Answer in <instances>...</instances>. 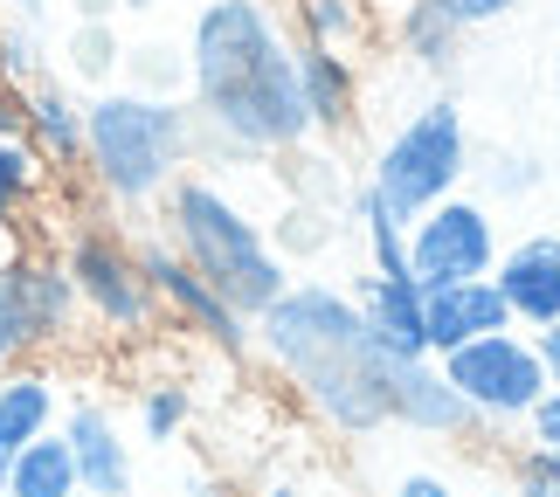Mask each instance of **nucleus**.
I'll list each match as a JSON object with an SVG mask.
<instances>
[{"instance_id": "1", "label": "nucleus", "mask_w": 560, "mask_h": 497, "mask_svg": "<svg viewBox=\"0 0 560 497\" xmlns=\"http://www.w3.org/2000/svg\"><path fill=\"white\" fill-rule=\"evenodd\" d=\"M187 104L222 153H298L312 111L298 91V42L270 0H201L187 28Z\"/></svg>"}, {"instance_id": "2", "label": "nucleus", "mask_w": 560, "mask_h": 497, "mask_svg": "<svg viewBox=\"0 0 560 497\" xmlns=\"http://www.w3.org/2000/svg\"><path fill=\"white\" fill-rule=\"evenodd\" d=\"M201 153L194 104L180 97H145V91H104L83 104V166L118 208H153L180 166Z\"/></svg>"}, {"instance_id": "3", "label": "nucleus", "mask_w": 560, "mask_h": 497, "mask_svg": "<svg viewBox=\"0 0 560 497\" xmlns=\"http://www.w3.org/2000/svg\"><path fill=\"white\" fill-rule=\"evenodd\" d=\"M166 242H174L249 326H256V311H270L277 297L291 291V270H284V256L270 249V228L256 222L243 201H229L214 180H201V173H180V180L166 187Z\"/></svg>"}, {"instance_id": "4", "label": "nucleus", "mask_w": 560, "mask_h": 497, "mask_svg": "<svg viewBox=\"0 0 560 497\" xmlns=\"http://www.w3.org/2000/svg\"><path fill=\"white\" fill-rule=\"evenodd\" d=\"M464 180H470V125L450 97L416 104V111L381 139V153L368 166V187L401 222H416V214H429L436 201L464 193Z\"/></svg>"}, {"instance_id": "5", "label": "nucleus", "mask_w": 560, "mask_h": 497, "mask_svg": "<svg viewBox=\"0 0 560 497\" xmlns=\"http://www.w3.org/2000/svg\"><path fill=\"white\" fill-rule=\"evenodd\" d=\"M256 345H264V359L291 387H305L318 374H332V366L360 359L374 345V332H368V318H360L353 291H339V284H291L270 311H256Z\"/></svg>"}, {"instance_id": "6", "label": "nucleus", "mask_w": 560, "mask_h": 497, "mask_svg": "<svg viewBox=\"0 0 560 497\" xmlns=\"http://www.w3.org/2000/svg\"><path fill=\"white\" fill-rule=\"evenodd\" d=\"M443 380L457 387V401L470 407V422H491V428H520L533 422V407L547 401V359H540V339H526L520 326L512 332H485L457 345V353H443Z\"/></svg>"}, {"instance_id": "7", "label": "nucleus", "mask_w": 560, "mask_h": 497, "mask_svg": "<svg viewBox=\"0 0 560 497\" xmlns=\"http://www.w3.org/2000/svg\"><path fill=\"white\" fill-rule=\"evenodd\" d=\"M62 270H70L83 311H91L104 332H125V339H132V332H153L160 297H153V284H145V270H139V249L125 242L118 228L77 222L70 242H62Z\"/></svg>"}, {"instance_id": "8", "label": "nucleus", "mask_w": 560, "mask_h": 497, "mask_svg": "<svg viewBox=\"0 0 560 497\" xmlns=\"http://www.w3.org/2000/svg\"><path fill=\"white\" fill-rule=\"evenodd\" d=\"M499 214L478 193H450L429 214L408 222V276L422 291H443V284H470V276H491L499 270Z\"/></svg>"}, {"instance_id": "9", "label": "nucleus", "mask_w": 560, "mask_h": 497, "mask_svg": "<svg viewBox=\"0 0 560 497\" xmlns=\"http://www.w3.org/2000/svg\"><path fill=\"white\" fill-rule=\"evenodd\" d=\"M139 270H145V284H153V297H160V311H174L187 332H201L214 353H229V359H243L249 345H256V326L243 311L229 305L222 291L208 284L201 270L187 263V256L174 249V242H139Z\"/></svg>"}, {"instance_id": "10", "label": "nucleus", "mask_w": 560, "mask_h": 497, "mask_svg": "<svg viewBox=\"0 0 560 497\" xmlns=\"http://www.w3.org/2000/svg\"><path fill=\"white\" fill-rule=\"evenodd\" d=\"M0 291L14 297V318L28 345H62L77 332V311L83 297L70 284V270H62V256H42V249H21L8 270H0Z\"/></svg>"}, {"instance_id": "11", "label": "nucleus", "mask_w": 560, "mask_h": 497, "mask_svg": "<svg viewBox=\"0 0 560 497\" xmlns=\"http://www.w3.org/2000/svg\"><path fill=\"white\" fill-rule=\"evenodd\" d=\"M381 374H387V415H395V428H416V436H436V442H457L470 436V407L457 401V387L443 380V366L436 359H401V353H387L381 359Z\"/></svg>"}, {"instance_id": "12", "label": "nucleus", "mask_w": 560, "mask_h": 497, "mask_svg": "<svg viewBox=\"0 0 560 497\" xmlns=\"http://www.w3.org/2000/svg\"><path fill=\"white\" fill-rule=\"evenodd\" d=\"M491 284L499 297L512 305V326L520 332H547L560 326V235H526V242H512L499 256V270H491Z\"/></svg>"}, {"instance_id": "13", "label": "nucleus", "mask_w": 560, "mask_h": 497, "mask_svg": "<svg viewBox=\"0 0 560 497\" xmlns=\"http://www.w3.org/2000/svg\"><path fill=\"white\" fill-rule=\"evenodd\" d=\"M56 436L70 442V457H77L83 497H132V442H125V428L104 401H77Z\"/></svg>"}, {"instance_id": "14", "label": "nucleus", "mask_w": 560, "mask_h": 497, "mask_svg": "<svg viewBox=\"0 0 560 497\" xmlns=\"http://www.w3.org/2000/svg\"><path fill=\"white\" fill-rule=\"evenodd\" d=\"M485 332H512V305L499 297V284H491V276L422 291V339H429V359L457 353V345L485 339Z\"/></svg>"}, {"instance_id": "15", "label": "nucleus", "mask_w": 560, "mask_h": 497, "mask_svg": "<svg viewBox=\"0 0 560 497\" xmlns=\"http://www.w3.org/2000/svg\"><path fill=\"white\" fill-rule=\"evenodd\" d=\"M298 91H305V111H312V139H339V132H353L368 83H360V62L347 49L298 42Z\"/></svg>"}, {"instance_id": "16", "label": "nucleus", "mask_w": 560, "mask_h": 497, "mask_svg": "<svg viewBox=\"0 0 560 497\" xmlns=\"http://www.w3.org/2000/svg\"><path fill=\"white\" fill-rule=\"evenodd\" d=\"M353 305H360V318H368L374 345H387V353H401V359H422L429 353V339H422V284L408 270L401 276L360 270L353 276Z\"/></svg>"}, {"instance_id": "17", "label": "nucleus", "mask_w": 560, "mask_h": 497, "mask_svg": "<svg viewBox=\"0 0 560 497\" xmlns=\"http://www.w3.org/2000/svg\"><path fill=\"white\" fill-rule=\"evenodd\" d=\"M56 422H62V401L49 366H8L0 374V457H21L28 442L56 436Z\"/></svg>"}, {"instance_id": "18", "label": "nucleus", "mask_w": 560, "mask_h": 497, "mask_svg": "<svg viewBox=\"0 0 560 497\" xmlns=\"http://www.w3.org/2000/svg\"><path fill=\"white\" fill-rule=\"evenodd\" d=\"M21 145L42 159V166H83V104L62 91V83L42 76L28 91V125H21Z\"/></svg>"}, {"instance_id": "19", "label": "nucleus", "mask_w": 560, "mask_h": 497, "mask_svg": "<svg viewBox=\"0 0 560 497\" xmlns=\"http://www.w3.org/2000/svg\"><path fill=\"white\" fill-rule=\"evenodd\" d=\"M395 21V49L408 56V62H422V70H436V76H450L457 70V56H464V21L443 8V0H408L401 14H387Z\"/></svg>"}, {"instance_id": "20", "label": "nucleus", "mask_w": 560, "mask_h": 497, "mask_svg": "<svg viewBox=\"0 0 560 497\" xmlns=\"http://www.w3.org/2000/svg\"><path fill=\"white\" fill-rule=\"evenodd\" d=\"M353 228H360V242H368V270H381V276H401L408 270V222L395 208L381 201V193L368 187V180H353Z\"/></svg>"}, {"instance_id": "21", "label": "nucleus", "mask_w": 560, "mask_h": 497, "mask_svg": "<svg viewBox=\"0 0 560 497\" xmlns=\"http://www.w3.org/2000/svg\"><path fill=\"white\" fill-rule=\"evenodd\" d=\"M8 497H83L70 442H62V436H42V442L21 449L14 470H8Z\"/></svg>"}, {"instance_id": "22", "label": "nucleus", "mask_w": 560, "mask_h": 497, "mask_svg": "<svg viewBox=\"0 0 560 497\" xmlns=\"http://www.w3.org/2000/svg\"><path fill=\"white\" fill-rule=\"evenodd\" d=\"M291 14H298V42H312V49H353V42L374 35L368 0H291Z\"/></svg>"}, {"instance_id": "23", "label": "nucleus", "mask_w": 560, "mask_h": 497, "mask_svg": "<svg viewBox=\"0 0 560 497\" xmlns=\"http://www.w3.org/2000/svg\"><path fill=\"white\" fill-rule=\"evenodd\" d=\"M332 242H339V222H332L318 201H312V208L291 201L284 214H277V228H270V249L284 256V270H291V256H326Z\"/></svg>"}, {"instance_id": "24", "label": "nucleus", "mask_w": 560, "mask_h": 497, "mask_svg": "<svg viewBox=\"0 0 560 497\" xmlns=\"http://www.w3.org/2000/svg\"><path fill=\"white\" fill-rule=\"evenodd\" d=\"M42 173H49V166H42L21 139H0V228L21 222V208L42 193Z\"/></svg>"}, {"instance_id": "25", "label": "nucleus", "mask_w": 560, "mask_h": 497, "mask_svg": "<svg viewBox=\"0 0 560 497\" xmlns=\"http://www.w3.org/2000/svg\"><path fill=\"white\" fill-rule=\"evenodd\" d=\"M42 62H49V49H42V28H28V21H0V83H14V91H35L42 83Z\"/></svg>"}, {"instance_id": "26", "label": "nucleus", "mask_w": 560, "mask_h": 497, "mask_svg": "<svg viewBox=\"0 0 560 497\" xmlns=\"http://www.w3.org/2000/svg\"><path fill=\"white\" fill-rule=\"evenodd\" d=\"M194 415V394L180 380H160V387H139V428H145V442H174L180 428Z\"/></svg>"}, {"instance_id": "27", "label": "nucleus", "mask_w": 560, "mask_h": 497, "mask_svg": "<svg viewBox=\"0 0 560 497\" xmlns=\"http://www.w3.org/2000/svg\"><path fill=\"white\" fill-rule=\"evenodd\" d=\"M478 201H512V193H533L540 187V159L526 153H478Z\"/></svg>"}, {"instance_id": "28", "label": "nucleus", "mask_w": 560, "mask_h": 497, "mask_svg": "<svg viewBox=\"0 0 560 497\" xmlns=\"http://www.w3.org/2000/svg\"><path fill=\"white\" fill-rule=\"evenodd\" d=\"M118 35H112V21H77L70 28V70L83 76V83H104L118 70Z\"/></svg>"}, {"instance_id": "29", "label": "nucleus", "mask_w": 560, "mask_h": 497, "mask_svg": "<svg viewBox=\"0 0 560 497\" xmlns=\"http://www.w3.org/2000/svg\"><path fill=\"white\" fill-rule=\"evenodd\" d=\"M132 70H139V83L132 91H145V97H180L187 91V56H174V49H132Z\"/></svg>"}, {"instance_id": "30", "label": "nucleus", "mask_w": 560, "mask_h": 497, "mask_svg": "<svg viewBox=\"0 0 560 497\" xmlns=\"http://www.w3.org/2000/svg\"><path fill=\"white\" fill-rule=\"evenodd\" d=\"M512 497H560V449L526 442L512 457Z\"/></svg>"}, {"instance_id": "31", "label": "nucleus", "mask_w": 560, "mask_h": 497, "mask_svg": "<svg viewBox=\"0 0 560 497\" xmlns=\"http://www.w3.org/2000/svg\"><path fill=\"white\" fill-rule=\"evenodd\" d=\"M450 14L464 21V28H491V21H505L512 8H520V0H443Z\"/></svg>"}, {"instance_id": "32", "label": "nucleus", "mask_w": 560, "mask_h": 497, "mask_svg": "<svg viewBox=\"0 0 560 497\" xmlns=\"http://www.w3.org/2000/svg\"><path fill=\"white\" fill-rule=\"evenodd\" d=\"M14 353H28V332H21V318H14V297L0 291V374L14 366Z\"/></svg>"}, {"instance_id": "33", "label": "nucleus", "mask_w": 560, "mask_h": 497, "mask_svg": "<svg viewBox=\"0 0 560 497\" xmlns=\"http://www.w3.org/2000/svg\"><path fill=\"white\" fill-rule=\"evenodd\" d=\"M533 442H540V449H560V387H547V401L540 407H533Z\"/></svg>"}, {"instance_id": "34", "label": "nucleus", "mask_w": 560, "mask_h": 497, "mask_svg": "<svg viewBox=\"0 0 560 497\" xmlns=\"http://www.w3.org/2000/svg\"><path fill=\"white\" fill-rule=\"evenodd\" d=\"M395 497H464L450 477H436V470H408V477L395 484Z\"/></svg>"}, {"instance_id": "35", "label": "nucleus", "mask_w": 560, "mask_h": 497, "mask_svg": "<svg viewBox=\"0 0 560 497\" xmlns=\"http://www.w3.org/2000/svg\"><path fill=\"white\" fill-rule=\"evenodd\" d=\"M21 125H28V91L0 83V139H21Z\"/></svg>"}, {"instance_id": "36", "label": "nucleus", "mask_w": 560, "mask_h": 497, "mask_svg": "<svg viewBox=\"0 0 560 497\" xmlns=\"http://www.w3.org/2000/svg\"><path fill=\"white\" fill-rule=\"evenodd\" d=\"M533 339H540V359H547V374H553V387H560V326L533 332Z\"/></svg>"}, {"instance_id": "37", "label": "nucleus", "mask_w": 560, "mask_h": 497, "mask_svg": "<svg viewBox=\"0 0 560 497\" xmlns=\"http://www.w3.org/2000/svg\"><path fill=\"white\" fill-rule=\"evenodd\" d=\"M112 8H125V0H77L83 21H112Z\"/></svg>"}, {"instance_id": "38", "label": "nucleus", "mask_w": 560, "mask_h": 497, "mask_svg": "<svg viewBox=\"0 0 560 497\" xmlns=\"http://www.w3.org/2000/svg\"><path fill=\"white\" fill-rule=\"evenodd\" d=\"M368 8H374V14H401V8H408V0H368Z\"/></svg>"}, {"instance_id": "39", "label": "nucleus", "mask_w": 560, "mask_h": 497, "mask_svg": "<svg viewBox=\"0 0 560 497\" xmlns=\"http://www.w3.org/2000/svg\"><path fill=\"white\" fill-rule=\"evenodd\" d=\"M264 497H298V484H270V490H264Z\"/></svg>"}, {"instance_id": "40", "label": "nucleus", "mask_w": 560, "mask_h": 497, "mask_svg": "<svg viewBox=\"0 0 560 497\" xmlns=\"http://www.w3.org/2000/svg\"><path fill=\"white\" fill-rule=\"evenodd\" d=\"M8 470H14V457H0V497H8Z\"/></svg>"}, {"instance_id": "41", "label": "nucleus", "mask_w": 560, "mask_h": 497, "mask_svg": "<svg viewBox=\"0 0 560 497\" xmlns=\"http://www.w3.org/2000/svg\"><path fill=\"white\" fill-rule=\"evenodd\" d=\"M553 104H560V49H553Z\"/></svg>"}]
</instances>
